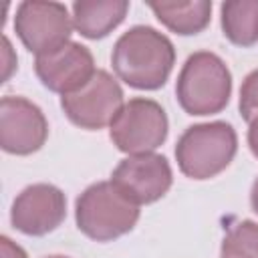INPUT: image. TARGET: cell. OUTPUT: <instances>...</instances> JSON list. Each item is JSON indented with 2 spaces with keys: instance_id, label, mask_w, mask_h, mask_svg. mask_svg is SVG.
<instances>
[{
  "instance_id": "1",
  "label": "cell",
  "mask_w": 258,
  "mask_h": 258,
  "mask_svg": "<svg viewBox=\"0 0 258 258\" xmlns=\"http://www.w3.org/2000/svg\"><path fill=\"white\" fill-rule=\"evenodd\" d=\"M115 75L139 91L161 89L175 64L171 40L151 26H133L123 32L111 52Z\"/></svg>"
},
{
  "instance_id": "2",
  "label": "cell",
  "mask_w": 258,
  "mask_h": 258,
  "mask_svg": "<svg viewBox=\"0 0 258 258\" xmlns=\"http://www.w3.org/2000/svg\"><path fill=\"white\" fill-rule=\"evenodd\" d=\"M175 95L179 107L187 115H216L230 103V69L218 54L210 50L194 52L187 56L179 71Z\"/></svg>"
},
{
  "instance_id": "3",
  "label": "cell",
  "mask_w": 258,
  "mask_h": 258,
  "mask_svg": "<svg viewBox=\"0 0 258 258\" xmlns=\"http://www.w3.org/2000/svg\"><path fill=\"white\" fill-rule=\"evenodd\" d=\"M77 228L95 242H111L131 232L139 220V206L109 181L89 185L75 204Z\"/></svg>"
},
{
  "instance_id": "4",
  "label": "cell",
  "mask_w": 258,
  "mask_h": 258,
  "mask_svg": "<svg viewBox=\"0 0 258 258\" xmlns=\"http://www.w3.org/2000/svg\"><path fill=\"white\" fill-rule=\"evenodd\" d=\"M238 151V135L226 121L187 127L175 145L179 171L191 179H210L222 173Z\"/></svg>"
},
{
  "instance_id": "5",
  "label": "cell",
  "mask_w": 258,
  "mask_h": 258,
  "mask_svg": "<svg viewBox=\"0 0 258 258\" xmlns=\"http://www.w3.org/2000/svg\"><path fill=\"white\" fill-rule=\"evenodd\" d=\"M167 115L163 107L145 97L129 99L109 125L113 145L129 155L153 153L167 139Z\"/></svg>"
},
{
  "instance_id": "6",
  "label": "cell",
  "mask_w": 258,
  "mask_h": 258,
  "mask_svg": "<svg viewBox=\"0 0 258 258\" xmlns=\"http://www.w3.org/2000/svg\"><path fill=\"white\" fill-rule=\"evenodd\" d=\"M14 30L20 42L36 56L54 52L71 42L73 16L60 2H20L14 16Z\"/></svg>"
},
{
  "instance_id": "7",
  "label": "cell",
  "mask_w": 258,
  "mask_h": 258,
  "mask_svg": "<svg viewBox=\"0 0 258 258\" xmlns=\"http://www.w3.org/2000/svg\"><path fill=\"white\" fill-rule=\"evenodd\" d=\"M123 105V91L107 71H97L83 89L60 97V107L69 121L89 131L111 125Z\"/></svg>"
},
{
  "instance_id": "8",
  "label": "cell",
  "mask_w": 258,
  "mask_h": 258,
  "mask_svg": "<svg viewBox=\"0 0 258 258\" xmlns=\"http://www.w3.org/2000/svg\"><path fill=\"white\" fill-rule=\"evenodd\" d=\"M48 137L44 113L28 99L6 95L0 101V145L12 155L38 151Z\"/></svg>"
},
{
  "instance_id": "9",
  "label": "cell",
  "mask_w": 258,
  "mask_h": 258,
  "mask_svg": "<svg viewBox=\"0 0 258 258\" xmlns=\"http://www.w3.org/2000/svg\"><path fill=\"white\" fill-rule=\"evenodd\" d=\"M111 181L137 206L161 200L171 187L173 175L169 161L157 153L129 155L119 161L111 173Z\"/></svg>"
},
{
  "instance_id": "10",
  "label": "cell",
  "mask_w": 258,
  "mask_h": 258,
  "mask_svg": "<svg viewBox=\"0 0 258 258\" xmlns=\"http://www.w3.org/2000/svg\"><path fill=\"white\" fill-rule=\"evenodd\" d=\"M67 218V198L50 183L24 187L10 210L12 226L26 236H44L56 230Z\"/></svg>"
},
{
  "instance_id": "11",
  "label": "cell",
  "mask_w": 258,
  "mask_h": 258,
  "mask_svg": "<svg viewBox=\"0 0 258 258\" xmlns=\"http://www.w3.org/2000/svg\"><path fill=\"white\" fill-rule=\"evenodd\" d=\"M34 71L40 83L58 95H71L83 89L97 73L91 50L81 42H67L54 52L36 56Z\"/></svg>"
},
{
  "instance_id": "12",
  "label": "cell",
  "mask_w": 258,
  "mask_h": 258,
  "mask_svg": "<svg viewBox=\"0 0 258 258\" xmlns=\"http://www.w3.org/2000/svg\"><path fill=\"white\" fill-rule=\"evenodd\" d=\"M127 10V0H79L73 4V26L85 38H105L125 20Z\"/></svg>"
},
{
  "instance_id": "13",
  "label": "cell",
  "mask_w": 258,
  "mask_h": 258,
  "mask_svg": "<svg viewBox=\"0 0 258 258\" xmlns=\"http://www.w3.org/2000/svg\"><path fill=\"white\" fill-rule=\"evenodd\" d=\"M155 18L175 34L189 36L202 32L212 18L210 0L194 2H149Z\"/></svg>"
},
{
  "instance_id": "14",
  "label": "cell",
  "mask_w": 258,
  "mask_h": 258,
  "mask_svg": "<svg viewBox=\"0 0 258 258\" xmlns=\"http://www.w3.org/2000/svg\"><path fill=\"white\" fill-rule=\"evenodd\" d=\"M224 36L236 46L258 42V0H234L220 6Z\"/></svg>"
},
{
  "instance_id": "15",
  "label": "cell",
  "mask_w": 258,
  "mask_h": 258,
  "mask_svg": "<svg viewBox=\"0 0 258 258\" xmlns=\"http://www.w3.org/2000/svg\"><path fill=\"white\" fill-rule=\"evenodd\" d=\"M220 258H258V224L252 220L232 224L222 240Z\"/></svg>"
},
{
  "instance_id": "16",
  "label": "cell",
  "mask_w": 258,
  "mask_h": 258,
  "mask_svg": "<svg viewBox=\"0 0 258 258\" xmlns=\"http://www.w3.org/2000/svg\"><path fill=\"white\" fill-rule=\"evenodd\" d=\"M240 115L246 123L258 119V69L252 71L240 87Z\"/></svg>"
},
{
  "instance_id": "17",
  "label": "cell",
  "mask_w": 258,
  "mask_h": 258,
  "mask_svg": "<svg viewBox=\"0 0 258 258\" xmlns=\"http://www.w3.org/2000/svg\"><path fill=\"white\" fill-rule=\"evenodd\" d=\"M0 252H2V258H28L26 252L16 242H12L8 236L0 238Z\"/></svg>"
},
{
  "instance_id": "18",
  "label": "cell",
  "mask_w": 258,
  "mask_h": 258,
  "mask_svg": "<svg viewBox=\"0 0 258 258\" xmlns=\"http://www.w3.org/2000/svg\"><path fill=\"white\" fill-rule=\"evenodd\" d=\"M248 125H250V129H248V147H250L252 155L258 159V119H254Z\"/></svg>"
},
{
  "instance_id": "19",
  "label": "cell",
  "mask_w": 258,
  "mask_h": 258,
  "mask_svg": "<svg viewBox=\"0 0 258 258\" xmlns=\"http://www.w3.org/2000/svg\"><path fill=\"white\" fill-rule=\"evenodd\" d=\"M2 44H4V54L8 56V54H10V50H12V46H10V40L4 36V38H2ZM14 67H16V60H8V58L4 60V81L10 77V71H12Z\"/></svg>"
},
{
  "instance_id": "20",
  "label": "cell",
  "mask_w": 258,
  "mask_h": 258,
  "mask_svg": "<svg viewBox=\"0 0 258 258\" xmlns=\"http://www.w3.org/2000/svg\"><path fill=\"white\" fill-rule=\"evenodd\" d=\"M250 204H252V210L258 214V177L254 179L252 183V191H250Z\"/></svg>"
},
{
  "instance_id": "21",
  "label": "cell",
  "mask_w": 258,
  "mask_h": 258,
  "mask_svg": "<svg viewBox=\"0 0 258 258\" xmlns=\"http://www.w3.org/2000/svg\"><path fill=\"white\" fill-rule=\"evenodd\" d=\"M46 258H69V256H46Z\"/></svg>"
}]
</instances>
